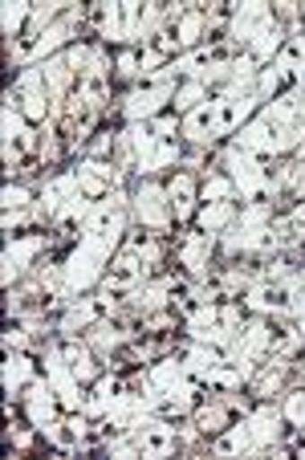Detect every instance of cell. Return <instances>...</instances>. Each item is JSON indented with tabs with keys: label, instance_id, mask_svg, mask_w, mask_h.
Wrapping results in <instances>:
<instances>
[{
	"label": "cell",
	"instance_id": "6da1fadb",
	"mask_svg": "<svg viewBox=\"0 0 305 460\" xmlns=\"http://www.w3.org/2000/svg\"><path fill=\"white\" fill-rule=\"evenodd\" d=\"M106 261H110V249H102V244H94V241H82L78 249L70 252V261L61 265V273H65V289H70V294L90 289L98 278H102Z\"/></svg>",
	"mask_w": 305,
	"mask_h": 460
},
{
	"label": "cell",
	"instance_id": "7a4b0ae2",
	"mask_svg": "<svg viewBox=\"0 0 305 460\" xmlns=\"http://www.w3.org/2000/svg\"><path fill=\"white\" fill-rule=\"evenodd\" d=\"M122 236V188L110 191V200L94 204L86 220V241L102 244V249H114V241Z\"/></svg>",
	"mask_w": 305,
	"mask_h": 460
},
{
	"label": "cell",
	"instance_id": "3957f363",
	"mask_svg": "<svg viewBox=\"0 0 305 460\" xmlns=\"http://www.w3.org/2000/svg\"><path fill=\"white\" fill-rule=\"evenodd\" d=\"M171 98H175V86H171V82H143V86L135 90L131 98H126L122 114H126L131 122L155 119V114L163 111V102H171Z\"/></svg>",
	"mask_w": 305,
	"mask_h": 460
},
{
	"label": "cell",
	"instance_id": "277c9868",
	"mask_svg": "<svg viewBox=\"0 0 305 460\" xmlns=\"http://www.w3.org/2000/svg\"><path fill=\"white\" fill-rule=\"evenodd\" d=\"M131 436L139 440L143 456H167V452H175V428L163 424V420L139 416V424L131 428Z\"/></svg>",
	"mask_w": 305,
	"mask_h": 460
},
{
	"label": "cell",
	"instance_id": "5b68a950",
	"mask_svg": "<svg viewBox=\"0 0 305 460\" xmlns=\"http://www.w3.org/2000/svg\"><path fill=\"white\" fill-rule=\"evenodd\" d=\"M135 208H139V220L147 228L171 225V200H167V188H159V183H143V188L135 191Z\"/></svg>",
	"mask_w": 305,
	"mask_h": 460
},
{
	"label": "cell",
	"instance_id": "8992f818",
	"mask_svg": "<svg viewBox=\"0 0 305 460\" xmlns=\"http://www.w3.org/2000/svg\"><path fill=\"white\" fill-rule=\"evenodd\" d=\"M143 270H147V261H143V252L126 244V249H122L118 257H114L110 270H106V286H110V289H139Z\"/></svg>",
	"mask_w": 305,
	"mask_h": 460
},
{
	"label": "cell",
	"instance_id": "52a82bcc",
	"mask_svg": "<svg viewBox=\"0 0 305 460\" xmlns=\"http://www.w3.org/2000/svg\"><path fill=\"white\" fill-rule=\"evenodd\" d=\"M265 25H273V9L269 4H261V0H253V4H240V9L232 13V25L228 29H232V41L248 45Z\"/></svg>",
	"mask_w": 305,
	"mask_h": 460
},
{
	"label": "cell",
	"instance_id": "ba28073f",
	"mask_svg": "<svg viewBox=\"0 0 305 460\" xmlns=\"http://www.w3.org/2000/svg\"><path fill=\"white\" fill-rule=\"evenodd\" d=\"M253 114V94H232L216 98V135H232L240 130V122Z\"/></svg>",
	"mask_w": 305,
	"mask_h": 460
},
{
	"label": "cell",
	"instance_id": "9c48e42d",
	"mask_svg": "<svg viewBox=\"0 0 305 460\" xmlns=\"http://www.w3.org/2000/svg\"><path fill=\"white\" fill-rule=\"evenodd\" d=\"M212 244H216V236L212 233H187L183 236V244H179V261L183 265H187V273H192V278H200L204 270H208V252H212Z\"/></svg>",
	"mask_w": 305,
	"mask_h": 460
},
{
	"label": "cell",
	"instance_id": "30bf717a",
	"mask_svg": "<svg viewBox=\"0 0 305 460\" xmlns=\"http://www.w3.org/2000/svg\"><path fill=\"white\" fill-rule=\"evenodd\" d=\"M220 363H224V355H220L216 347H204V342H196V347L183 355V371H187V379H192L196 387H204V379H208Z\"/></svg>",
	"mask_w": 305,
	"mask_h": 460
},
{
	"label": "cell",
	"instance_id": "8fae6325",
	"mask_svg": "<svg viewBox=\"0 0 305 460\" xmlns=\"http://www.w3.org/2000/svg\"><path fill=\"white\" fill-rule=\"evenodd\" d=\"M57 358L65 367H70L74 375H78V379H94L98 375V363H94V355H90V347L86 342H78V339H65V342H57Z\"/></svg>",
	"mask_w": 305,
	"mask_h": 460
},
{
	"label": "cell",
	"instance_id": "7c38bea8",
	"mask_svg": "<svg viewBox=\"0 0 305 460\" xmlns=\"http://www.w3.org/2000/svg\"><path fill=\"white\" fill-rule=\"evenodd\" d=\"M29 403V420H33V428H49L53 416H57V395H53L49 383H33L25 395Z\"/></svg>",
	"mask_w": 305,
	"mask_h": 460
},
{
	"label": "cell",
	"instance_id": "4fadbf2b",
	"mask_svg": "<svg viewBox=\"0 0 305 460\" xmlns=\"http://www.w3.org/2000/svg\"><path fill=\"white\" fill-rule=\"evenodd\" d=\"M183 135L192 143H204L216 135V98H208L204 106H196V111H187V119H183Z\"/></svg>",
	"mask_w": 305,
	"mask_h": 460
},
{
	"label": "cell",
	"instance_id": "5bb4252c",
	"mask_svg": "<svg viewBox=\"0 0 305 460\" xmlns=\"http://www.w3.org/2000/svg\"><path fill=\"white\" fill-rule=\"evenodd\" d=\"M167 200H171V217L175 220H187L196 212V180L187 172L175 175L171 183H167Z\"/></svg>",
	"mask_w": 305,
	"mask_h": 460
},
{
	"label": "cell",
	"instance_id": "9a60e30c",
	"mask_svg": "<svg viewBox=\"0 0 305 460\" xmlns=\"http://www.w3.org/2000/svg\"><path fill=\"white\" fill-rule=\"evenodd\" d=\"M106 310H110V305H106L102 297H82L78 305H70V310H65V318H61V331H65V334L74 339V334L86 331L90 322H94L98 314H106Z\"/></svg>",
	"mask_w": 305,
	"mask_h": 460
},
{
	"label": "cell",
	"instance_id": "2e32d148",
	"mask_svg": "<svg viewBox=\"0 0 305 460\" xmlns=\"http://www.w3.org/2000/svg\"><path fill=\"white\" fill-rule=\"evenodd\" d=\"M281 45H285V29H281L277 21H273V25H265L261 33H257L253 41H248V58H253L257 66H269V61L281 53Z\"/></svg>",
	"mask_w": 305,
	"mask_h": 460
},
{
	"label": "cell",
	"instance_id": "e0dca14e",
	"mask_svg": "<svg viewBox=\"0 0 305 460\" xmlns=\"http://www.w3.org/2000/svg\"><path fill=\"white\" fill-rule=\"evenodd\" d=\"M45 436H49L53 444H57L61 452H70V448H82V444H86V420H53L49 428H41Z\"/></svg>",
	"mask_w": 305,
	"mask_h": 460
},
{
	"label": "cell",
	"instance_id": "ac0fdd59",
	"mask_svg": "<svg viewBox=\"0 0 305 460\" xmlns=\"http://www.w3.org/2000/svg\"><path fill=\"white\" fill-rule=\"evenodd\" d=\"M41 236H25V241H13L9 249H4V286H9L13 278H17V270L21 265H29V261L41 252Z\"/></svg>",
	"mask_w": 305,
	"mask_h": 460
},
{
	"label": "cell",
	"instance_id": "d6986e66",
	"mask_svg": "<svg viewBox=\"0 0 305 460\" xmlns=\"http://www.w3.org/2000/svg\"><path fill=\"white\" fill-rule=\"evenodd\" d=\"M281 420H285V411H277V408H261L257 416L244 420V424H248V432H253V440H257V448L277 440V436H281Z\"/></svg>",
	"mask_w": 305,
	"mask_h": 460
},
{
	"label": "cell",
	"instance_id": "ffe728a7",
	"mask_svg": "<svg viewBox=\"0 0 305 460\" xmlns=\"http://www.w3.org/2000/svg\"><path fill=\"white\" fill-rule=\"evenodd\" d=\"M90 25L106 41H122V4H94L90 9Z\"/></svg>",
	"mask_w": 305,
	"mask_h": 460
},
{
	"label": "cell",
	"instance_id": "44dd1931",
	"mask_svg": "<svg viewBox=\"0 0 305 460\" xmlns=\"http://www.w3.org/2000/svg\"><path fill=\"white\" fill-rule=\"evenodd\" d=\"M212 448H216L220 456H236V452L257 448V440H253V432H248V424H232V428H224V432H220V440L212 444Z\"/></svg>",
	"mask_w": 305,
	"mask_h": 460
},
{
	"label": "cell",
	"instance_id": "7402d4cb",
	"mask_svg": "<svg viewBox=\"0 0 305 460\" xmlns=\"http://www.w3.org/2000/svg\"><path fill=\"white\" fill-rule=\"evenodd\" d=\"M232 220H236V204L232 200L204 204V212H200V228H204V233H216V228L232 225Z\"/></svg>",
	"mask_w": 305,
	"mask_h": 460
},
{
	"label": "cell",
	"instance_id": "603a6c76",
	"mask_svg": "<svg viewBox=\"0 0 305 460\" xmlns=\"http://www.w3.org/2000/svg\"><path fill=\"white\" fill-rule=\"evenodd\" d=\"M204 29H208V13H200V9H187L179 17V29H175V41L179 45H196L204 37Z\"/></svg>",
	"mask_w": 305,
	"mask_h": 460
},
{
	"label": "cell",
	"instance_id": "cb8c5ba5",
	"mask_svg": "<svg viewBox=\"0 0 305 460\" xmlns=\"http://www.w3.org/2000/svg\"><path fill=\"white\" fill-rule=\"evenodd\" d=\"M301 339V326H273L269 322V355H293Z\"/></svg>",
	"mask_w": 305,
	"mask_h": 460
},
{
	"label": "cell",
	"instance_id": "d4e9b609",
	"mask_svg": "<svg viewBox=\"0 0 305 460\" xmlns=\"http://www.w3.org/2000/svg\"><path fill=\"white\" fill-rule=\"evenodd\" d=\"M29 379H33V363H29L25 355H9V363H4V387L21 391Z\"/></svg>",
	"mask_w": 305,
	"mask_h": 460
},
{
	"label": "cell",
	"instance_id": "484cf974",
	"mask_svg": "<svg viewBox=\"0 0 305 460\" xmlns=\"http://www.w3.org/2000/svg\"><path fill=\"white\" fill-rule=\"evenodd\" d=\"M29 17H33V4H25V0H9V4H4V17H0L4 37H17Z\"/></svg>",
	"mask_w": 305,
	"mask_h": 460
},
{
	"label": "cell",
	"instance_id": "4316f807",
	"mask_svg": "<svg viewBox=\"0 0 305 460\" xmlns=\"http://www.w3.org/2000/svg\"><path fill=\"white\" fill-rule=\"evenodd\" d=\"M126 339H131V331H126V326H118V322H98L94 334H90V342H94V347H102V350L118 347V342H126Z\"/></svg>",
	"mask_w": 305,
	"mask_h": 460
},
{
	"label": "cell",
	"instance_id": "83f0119b",
	"mask_svg": "<svg viewBox=\"0 0 305 460\" xmlns=\"http://www.w3.org/2000/svg\"><path fill=\"white\" fill-rule=\"evenodd\" d=\"M143 4H135V0H126L122 4V41H143Z\"/></svg>",
	"mask_w": 305,
	"mask_h": 460
},
{
	"label": "cell",
	"instance_id": "f1b7e54d",
	"mask_svg": "<svg viewBox=\"0 0 305 460\" xmlns=\"http://www.w3.org/2000/svg\"><path fill=\"white\" fill-rule=\"evenodd\" d=\"M228 416H232V411H228V403H216V408H204L200 416H196V428H200V432H224Z\"/></svg>",
	"mask_w": 305,
	"mask_h": 460
},
{
	"label": "cell",
	"instance_id": "f546056e",
	"mask_svg": "<svg viewBox=\"0 0 305 460\" xmlns=\"http://www.w3.org/2000/svg\"><path fill=\"white\" fill-rule=\"evenodd\" d=\"M232 175H212L208 183H204V204H216V200H232Z\"/></svg>",
	"mask_w": 305,
	"mask_h": 460
},
{
	"label": "cell",
	"instance_id": "4dcf8cb0",
	"mask_svg": "<svg viewBox=\"0 0 305 460\" xmlns=\"http://www.w3.org/2000/svg\"><path fill=\"white\" fill-rule=\"evenodd\" d=\"M281 379H285V371H281V367H265V371L257 375L253 391H257V395H269V391H277V387H281Z\"/></svg>",
	"mask_w": 305,
	"mask_h": 460
},
{
	"label": "cell",
	"instance_id": "1f68e13d",
	"mask_svg": "<svg viewBox=\"0 0 305 460\" xmlns=\"http://www.w3.org/2000/svg\"><path fill=\"white\" fill-rule=\"evenodd\" d=\"M285 420H289L293 428H305V391L289 395V403H285Z\"/></svg>",
	"mask_w": 305,
	"mask_h": 460
},
{
	"label": "cell",
	"instance_id": "d6a6232c",
	"mask_svg": "<svg viewBox=\"0 0 305 460\" xmlns=\"http://www.w3.org/2000/svg\"><path fill=\"white\" fill-rule=\"evenodd\" d=\"M175 159H179V143H175V139H159V147H155V172H159V167H171Z\"/></svg>",
	"mask_w": 305,
	"mask_h": 460
},
{
	"label": "cell",
	"instance_id": "836d02e7",
	"mask_svg": "<svg viewBox=\"0 0 305 460\" xmlns=\"http://www.w3.org/2000/svg\"><path fill=\"white\" fill-rule=\"evenodd\" d=\"M25 342H29V334H25V331H13V326L4 331V347H9V350H21Z\"/></svg>",
	"mask_w": 305,
	"mask_h": 460
},
{
	"label": "cell",
	"instance_id": "e575fe53",
	"mask_svg": "<svg viewBox=\"0 0 305 460\" xmlns=\"http://www.w3.org/2000/svg\"><path fill=\"white\" fill-rule=\"evenodd\" d=\"M289 217H293V220H297V225H301V228H305V204H297V208H293V212H289Z\"/></svg>",
	"mask_w": 305,
	"mask_h": 460
},
{
	"label": "cell",
	"instance_id": "d590c367",
	"mask_svg": "<svg viewBox=\"0 0 305 460\" xmlns=\"http://www.w3.org/2000/svg\"><path fill=\"white\" fill-rule=\"evenodd\" d=\"M301 375H305V363H301Z\"/></svg>",
	"mask_w": 305,
	"mask_h": 460
}]
</instances>
